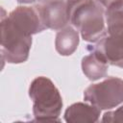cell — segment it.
Wrapping results in <instances>:
<instances>
[{"label":"cell","instance_id":"obj_1","mask_svg":"<svg viewBox=\"0 0 123 123\" xmlns=\"http://www.w3.org/2000/svg\"><path fill=\"white\" fill-rule=\"evenodd\" d=\"M36 8L18 7L1 19V58L10 63L24 62L32 45V35L43 31Z\"/></svg>","mask_w":123,"mask_h":123},{"label":"cell","instance_id":"obj_2","mask_svg":"<svg viewBox=\"0 0 123 123\" xmlns=\"http://www.w3.org/2000/svg\"><path fill=\"white\" fill-rule=\"evenodd\" d=\"M68 21L80 31L82 37L90 42L107 35L104 24V8L97 1L81 0L66 4Z\"/></svg>","mask_w":123,"mask_h":123},{"label":"cell","instance_id":"obj_3","mask_svg":"<svg viewBox=\"0 0 123 123\" xmlns=\"http://www.w3.org/2000/svg\"><path fill=\"white\" fill-rule=\"evenodd\" d=\"M29 95L33 101L36 121H59L62 99L50 79L42 76L36 78L31 83Z\"/></svg>","mask_w":123,"mask_h":123},{"label":"cell","instance_id":"obj_4","mask_svg":"<svg viewBox=\"0 0 123 123\" xmlns=\"http://www.w3.org/2000/svg\"><path fill=\"white\" fill-rule=\"evenodd\" d=\"M84 99L99 109H111L123 102V80L111 77L89 86L84 91Z\"/></svg>","mask_w":123,"mask_h":123},{"label":"cell","instance_id":"obj_5","mask_svg":"<svg viewBox=\"0 0 123 123\" xmlns=\"http://www.w3.org/2000/svg\"><path fill=\"white\" fill-rule=\"evenodd\" d=\"M87 50L94 52L102 62L123 68V28L107 32L104 37L95 45H89Z\"/></svg>","mask_w":123,"mask_h":123},{"label":"cell","instance_id":"obj_6","mask_svg":"<svg viewBox=\"0 0 123 123\" xmlns=\"http://www.w3.org/2000/svg\"><path fill=\"white\" fill-rule=\"evenodd\" d=\"M35 8L46 28L59 30L64 27L67 22H69L66 2H64V0L37 4Z\"/></svg>","mask_w":123,"mask_h":123},{"label":"cell","instance_id":"obj_7","mask_svg":"<svg viewBox=\"0 0 123 123\" xmlns=\"http://www.w3.org/2000/svg\"><path fill=\"white\" fill-rule=\"evenodd\" d=\"M101 109L96 106L86 105L84 103H76L67 108L64 113L66 122H96L99 119Z\"/></svg>","mask_w":123,"mask_h":123},{"label":"cell","instance_id":"obj_8","mask_svg":"<svg viewBox=\"0 0 123 123\" xmlns=\"http://www.w3.org/2000/svg\"><path fill=\"white\" fill-rule=\"evenodd\" d=\"M56 38V49L63 56L71 55L77 48L79 42L78 33L72 27H67L62 30V32H59Z\"/></svg>","mask_w":123,"mask_h":123},{"label":"cell","instance_id":"obj_9","mask_svg":"<svg viewBox=\"0 0 123 123\" xmlns=\"http://www.w3.org/2000/svg\"><path fill=\"white\" fill-rule=\"evenodd\" d=\"M83 71L89 80H97L106 76L108 63L102 62L94 52L86 56L82 62Z\"/></svg>","mask_w":123,"mask_h":123},{"label":"cell","instance_id":"obj_10","mask_svg":"<svg viewBox=\"0 0 123 123\" xmlns=\"http://www.w3.org/2000/svg\"><path fill=\"white\" fill-rule=\"evenodd\" d=\"M108 31L111 32L123 28V0L113 3L106 9Z\"/></svg>","mask_w":123,"mask_h":123},{"label":"cell","instance_id":"obj_11","mask_svg":"<svg viewBox=\"0 0 123 123\" xmlns=\"http://www.w3.org/2000/svg\"><path fill=\"white\" fill-rule=\"evenodd\" d=\"M102 122H123V106L113 111H108L103 115Z\"/></svg>","mask_w":123,"mask_h":123},{"label":"cell","instance_id":"obj_12","mask_svg":"<svg viewBox=\"0 0 123 123\" xmlns=\"http://www.w3.org/2000/svg\"><path fill=\"white\" fill-rule=\"evenodd\" d=\"M118 1H120V0H97V2L100 4V5H102L103 6V8H108V7H110L111 5H112L113 3H115V2H118Z\"/></svg>","mask_w":123,"mask_h":123},{"label":"cell","instance_id":"obj_13","mask_svg":"<svg viewBox=\"0 0 123 123\" xmlns=\"http://www.w3.org/2000/svg\"><path fill=\"white\" fill-rule=\"evenodd\" d=\"M38 4H44V3H48V2H52V1H60V0H37Z\"/></svg>","mask_w":123,"mask_h":123},{"label":"cell","instance_id":"obj_14","mask_svg":"<svg viewBox=\"0 0 123 123\" xmlns=\"http://www.w3.org/2000/svg\"><path fill=\"white\" fill-rule=\"evenodd\" d=\"M36 0H17V2H19V3H33Z\"/></svg>","mask_w":123,"mask_h":123},{"label":"cell","instance_id":"obj_15","mask_svg":"<svg viewBox=\"0 0 123 123\" xmlns=\"http://www.w3.org/2000/svg\"><path fill=\"white\" fill-rule=\"evenodd\" d=\"M77 1H81V0H67L66 4H70V3H74V2H77Z\"/></svg>","mask_w":123,"mask_h":123}]
</instances>
